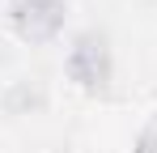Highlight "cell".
Masks as SVG:
<instances>
[{
	"mask_svg": "<svg viewBox=\"0 0 157 153\" xmlns=\"http://www.w3.org/2000/svg\"><path fill=\"white\" fill-rule=\"evenodd\" d=\"M68 76L77 81L81 89H89V94H106V85L115 76V60H110L106 34H98V30L77 34V43L68 51Z\"/></svg>",
	"mask_w": 157,
	"mask_h": 153,
	"instance_id": "obj_1",
	"label": "cell"
},
{
	"mask_svg": "<svg viewBox=\"0 0 157 153\" xmlns=\"http://www.w3.org/2000/svg\"><path fill=\"white\" fill-rule=\"evenodd\" d=\"M9 17H13V30L26 43H51L55 34L64 30L68 4L64 0H13Z\"/></svg>",
	"mask_w": 157,
	"mask_h": 153,
	"instance_id": "obj_2",
	"label": "cell"
}]
</instances>
